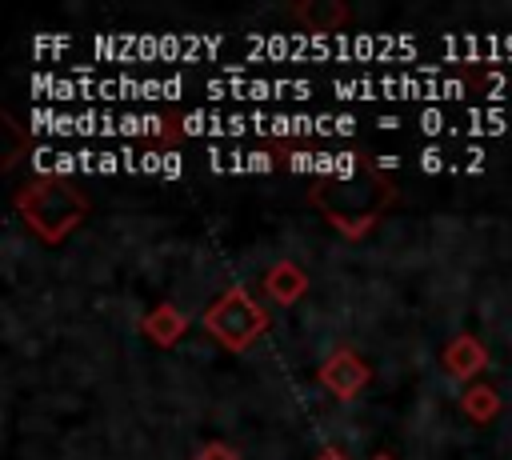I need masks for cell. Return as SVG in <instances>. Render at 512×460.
<instances>
[{
	"label": "cell",
	"mask_w": 512,
	"mask_h": 460,
	"mask_svg": "<svg viewBox=\"0 0 512 460\" xmlns=\"http://www.w3.org/2000/svg\"><path fill=\"white\" fill-rule=\"evenodd\" d=\"M248 48L268 60H292V64H316V60H384L400 64L416 56V40L404 32H272V36H248Z\"/></svg>",
	"instance_id": "obj_1"
},
{
	"label": "cell",
	"mask_w": 512,
	"mask_h": 460,
	"mask_svg": "<svg viewBox=\"0 0 512 460\" xmlns=\"http://www.w3.org/2000/svg\"><path fill=\"white\" fill-rule=\"evenodd\" d=\"M204 328L216 336V340H224L228 348H244L260 328H264V312H260V304H252L248 296H244V288H232V292H224L208 312H204Z\"/></svg>",
	"instance_id": "obj_4"
},
{
	"label": "cell",
	"mask_w": 512,
	"mask_h": 460,
	"mask_svg": "<svg viewBox=\"0 0 512 460\" xmlns=\"http://www.w3.org/2000/svg\"><path fill=\"white\" fill-rule=\"evenodd\" d=\"M332 96L340 100H424L428 108L440 100H460L464 80L456 76H356L332 80Z\"/></svg>",
	"instance_id": "obj_2"
},
{
	"label": "cell",
	"mask_w": 512,
	"mask_h": 460,
	"mask_svg": "<svg viewBox=\"0 0 512 460\" xmlns=\"http://www.w3.org/2000/svg\"><path fill=\"white\" fill-rule=\"evenodd\" d=\"M368 368L352 356V352H336L328 364H324V384L336 392V396H352L360 384H364Z\"/></svg>",
	"instance_id": "obj_6"
},
{
	"label": "cell",
	"mask_w": 512,
	"mask_h": 460,
	"mask_svg": "<svg viewBox=\"0 0 512 460\" xmlns=\"http://www.w3.org/2000/svg\"><path fill=\"white\" fill-rule=\"evenodd\" d=\"M496 392L492 388H484V384H476V388H468V396H464V408H468V416H476V420H488L492 412H496Z\"/></svg>",
	"instance_id": "obj_15"
},
{
	"label": "cell",
	"mask_w": 512,
	"mask_h": 460,
	"mask_svg": "<svg viewBox=\"0 0 512 460\" xmlns=\"http://www.w3.org/2000/svg\"><path fill=\"white\" fill-rule=\"evenodd\" d=\"M96 100H148V80L136 76H108L96 84Z\"/></svg>",
	"instance_id": "obj_10"
},
{
	"label": "cell",
	"mask_w": 512,
	"mask_h": 460,
	"mask_svg": "<svg viewBox=\"0 0 512 460\" xmlns=\"http://www.w3.org/2000/svg\"><path fill=\"white\" fill-rule=\"evenodd\" d=\"M416 128L424 136H440V132H456V120L444 112V108H420L416 112Z\"/></svg>",
	"instance_id": "obj_14"
},
{
	"label": "cell",
	"mask_w": 512,
	"mask_h": 460,
	"mask_svg": "<svg viewBox=\"0 0 512 460\" xmlns=\"http://www.w3.org/2000/svg\"><path fill=\"white\" fill-rule=\"evenodd\" d=\"M208 160H212V172H268L272 168V156L268 152H220V148H208Z\"/></svg>",
	"instance_id": "obj_8"
},
{
	"label": "cell",
	"mask_w": 512,
	"mask_h": 460,
	"mask_svg": "<svg viewBox=\"0 0 512 460\" xmlns=\"http://www.w3.org/2000/svg\"><path fill=\"white\" fill-rule=\"evenodd\" d=\"M504 128H508L504 108H464L456 116V132H468V136H500Z\"/></svg>",
	"instance_id": "obj_7"
},
{
	"label": "cell",
	"mask_w": 512,
	"mask_h": 460,
	"mask_svg": "<svg viewBox=\"0 0 512 460\" xmlns=\"http://www.w3.org/2000/svg\"><path fill=\"white\" fill-rule=\"evenodd\" d=\"M268 292H272L280 304L296 300V296L304 292V272H300L296 264H276V268L268 272Z\"/></svg>",
	"instance_id": "obj_11"
},
{
	"label": "cell",
	"mask_w": 512,
	"mask_h": 460,
	"mask_svg": "<svg viewBox=\"0 0 512 460\" xmlns=\"http://www.w3.org/2000/svg\"><path fill=\"white\" fill-rule=\"evenodd\" d=\"M444 364L456 372V376H468V372H476L480 364H484V348L476 344V340H468V336H460L448 352H444Z\"/></svg>",
	"instance_id": "obj_12"
},
{
	"label": "cell",
	"mask_w": 512,
	"mask_h": 460,
	"mask_svg": "<svg viewBox=\"0 0 512 460\" xmlns=\"http://www.w3.org/2000/svg\"><path fill=\"white\" fill-rule=\"evenodd\" d=\"M184 172V164H180V156L176 152H160V176H168V180H176Z\"/></svg>",
	"instance_id": "obj_20"
},
{
	"label": "cell",
	"mask_w": 512,
	"mask_h": 460,
	"mask_svg": "<svg viewBox=\"0 0 512 460\" xmlns=\"http://www.w3.org/2000/svg\"><path fill=\"white\" fill-rule=\"evenodd\" d=\"M348 16L344 4H328V0H316V4H304L300 8V20L308 24V32H320V36H332V28Z\"/></svg>",
	"instance_id": "obj_9"
},
{
	"label": "cell",
	"mask_w": 512,
	"mask_h": 460,
	"mask_svg": "<svg viewBox=\"0 0 512 460\" xmlns=\"http://www.w3.org/2000/svg\"><path fill=\"white\" fill-rule=\"evenodd\" d=\"M352 132H356V116H336V112L316 116V136H352Z\"/></svg>",
	"instance_id": "obj_16"
},
{
	"label": "cell",
	"mask_w": 512,
	"mask_h": 460,
	"mask_svg": "<svg viewBox=\"0 0 512 460\" xmlns=\"http://www.w3.org/2000/svg\"><path fill=\"white\" fill-rule=\"evenodd\" d=\"M72 40L68 36H36L32 40V52H64Z\"/></svg>",
	"instance_id": "obj_18"
},
{
	"label": "cell",
	"mask_w": 512,
	"mask_h": 460,
	"mask_svg": "<svg viewBox=\"0 0 512 460\" xmlns=\"http://www.w3.org/2000/svg\"><path fill=\"white\" fill-rule=\"evenodd\" d=\"M16 204H20L24 220H28L44 240H60V236H64L68 228H76L80 216H84V196L72 192L68 184H60V180L28 184Z\"/></svg>",
	"instance_id": "obj_3"
},
{
	"label": "cell",
	"mask_w": 512,
	"mask_h": 460,
	"mask_svg": "<svg viewBox=\"0 0 512 460\" xmlns=\"http://www.w3.org/2000/svg\"><path fill=\"white\" fill-rule=\"evenodd\" d=\"M196 460H240V456H236L232 448H224V444H208V448H204Z\"/></svg>",
	"instance_id": "obj_21"
},
{
	"label": "cell",
	"mask_w": 512,
	"mask_h": 460,
	"mask_svg": "<svg viewBox=\"0 0 512 460\" xmlns=\"http://www.w3.org/2000/svg\"><path fill=\"white\" fill-rule=\"evenodd\" d=\"M140 172H156L160 176V152H140Z\"/></svg>",
	"instance_id": "obj_22"
},
{
	"label": "cell",
	"mask_w": 512,
	"mask_h": 460,
	"mask_svg": "<svg viewBox=\"0 0 512 460\" xmlns=\"http://www.w3.org/2000/svg\"><path fill=\"white\" fill-rule=\"evenodd\" d=\"M148 332H152L160 344H172V340L184 332V320H180V312H172V308H156V312L148 316Z\"/></svg>",
	"instance_id": "obj_13"
},
{
	"label": "cell",
	"mask_w": 512,
	"mask_h": 460,
	"mask_svg": "<svg viewBox=\"0 0 512 460\" xmlns=\"http://www.w3.org/2000/svg\"><path fill=\"white\" fill-rule=\"evenodd\" d=\"M420 168H424V172H440V168H452V164H448V156H444L440 148H424V152H420Z\"/></svg>",
	"instance_id": "obj_17"
},
{
	"label": "cell",
	"mask_w": 512,
	"mask_h": 460,
	"mask_svg": "<svg viewBox=\"0 0 512 460\" xmlns=\"http://www.w3.org/2000/svg\"><path fill=\"white\" fill-rule=\"evenodd\" d=\"M288 168L292 172H316V152H292L288 156Z\"/></svg>",
	"instance_id": "obj_19"
},
{
	"label": "cell",
	"mask_w": 512,
	"mask_h": 460,
	"mask_svg": "<svg viewBox=\"0 0 512 460\" xmlns=\"http://www.w3.org/2000/svg\"><path fill=\"white\" fill-rule=\"evenodd\" d=\"M320 460H344V456H340V452H336V448H332V452H324V456H320Z\"/></svg>",
	"instance_id": "obj_23"
},
{
	"label": "cell",
	"mask_w": 512,
	"mask_h": 460,
	"mask_svg": "<svg viewBox=\"0 0 512 460\" xmlns=\"http://www.w3.org/2000/svg\"><path fill=\"white\" fill-rule=\"evenodd\" d=\"M204 92L212 100H308L316 88L308 80H264V76H224V80H208Z\"/></svg>",
	"instance_id": "obj_5"
}]
</instances>
